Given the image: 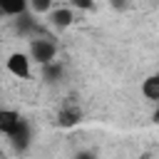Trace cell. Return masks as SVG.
Segmentation results:
<instances>
[{"label":"cell","instance_id":"7","mask_svg":"<svg viewBox=\"0 0 159 159\" xmlns=\"http://www.w3.org/2000/svg\"><path fill=\"white\" fill-rule=\"evenodd\" d=\"M30 7H32V12H50L55 5H52L50 0H32V2H30Z\"/></svg>","mask_w":159,"mask_h":159},{"label":"cell","instance_id":"6","mask_svg":"<svg viewBox=\"0 0 159 159\" xmlns=\"http://www.w3.org/2000/svg\"><path fill=\"white\" fill-rule=\"evenodd\" d=\"M142 94H144L149 102H157V99H159V77H157V75H149V77L142 82Z\"/></svg>","mask_w":159,"mask_h":159},{"label":"cell","instance_id":"3","mask_svg":"<svg viewBox=\"0 0 159 159\" xmlns=\"http://www.w3.org/2000/svg\"><path fill=\"white\" fill-rule=\"evenodd\" d=\"M20 127H22V117L15 109H0V134L12 137Z\"/></svg>","mask_w":159,"mask_h":159},{"label":"cell","instance_id":"8","mask_svg":"<svg viewBox=\"0 0 159 159\" xmlns=\"http://www.w3.org/2000/svg\"><path fill=\"white\" fill-rule=\"evenodd\" d=\"M77 159H92V157H89V154H82V157H77Z\"/></svg>","mask_w":159,"mask_h":159},{"label":"cell","instance_id":"1","mask_svg":"<svg viewBox=\"0 0 159 159\" xmlns=\"http://www.w3.org/2000/svg\"><path fill=\"white\" fill-rule=\"evenodd\" d=\"M55 52H57V47H55V42H50V40H32V45H30L32 60H37V62H42V65H47V67L52 65Z\"/></svg>","mask_w":159,"mask_h":159},{"label":"cell","instance_id":"2","mask_svg":"<svg viewBox=\"0 0 159 159\" xmlns=\"http://www.w3.org/2000/svg\"><path fill=\"white\" fill-rule=\"evenodd\" d=\"M7 72L15 75L17 80H27L30 77V55L25 52H12L7 57Z\"/></svg>","mask_w":159,"mask_h":159},{"label":"cell","instance_id":"5","mask_svg":"<svg viewBox=\"0 0 159 159\" xmlns=\"http://www.w3.org/2000/svg\"><path fill=\"white\" fill-rule=\"evenodd\" d=\"M80 117H82V109H80L77 104H62L60 112H57V122H60L62 127H72V124H77Z\"/></svg>","mask_w":159,"mask_h":159},{"label":"cell","instance_id":"4","mask_svg":"<svg viewBox=\"0 0 159 159\" xmlns=\"http://www.w3.org/2000/svg\"><path fill=\"white\" fill-rule=\"evenodd\" d=\"M50 20H52V25H55V27L65 30V27H70V25H72L75 12H72L70 7H65V5H62V7H57V5H55V7L50 10Z\"/></svg>","mask_w":159,"mask_h":159}]
</instances>
